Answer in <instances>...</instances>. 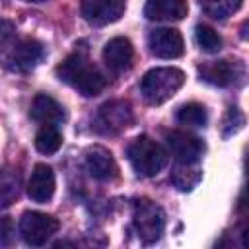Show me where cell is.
I'll return each mask as SVG.
<instances>
[{
    "instance_id": "1",
    "label": "cell",
    "mask_w": 249,
    "mask_h": 249,
    "mask_svg": "<svg viewBox=\"0 0 249 249\" xmlns=\"http://www.w3.org/2000/svg\"><path fill=\"white\" fill-rule=\"evenodd\" d=\"M56 74L64 84H68L86 97L99 95L107 86V80L101 70L84 53H72L70 56H66L58 64Z\"/></svg>"
},
{
    "instance_id": "2",
    "label": "cell",
    "mask_w": 249,
    "mask_h": 249,
    "mask_svg": "<svg viewBox=\"0 0 249 249\" xmlns=\"http://www.w3.org/2000/svg\"><path fill=\"white\" fill-rule=\"evenodd\" d=\"M185 84V72L175 66L152 68L140 80V93L152 105H161L171 99Z\"/></svg>"
},
{
    "instance_id": "3",
    "label": "cell",
    "mask_w": 249,
    "mask_h": 249,
    "mask_svg": "<svg viewBox=\"0 0 249 249\" xmlns=\"http://www.w3.org/2000/svg\"><path fill=\"white\" fill-rule=\"evenodd\" d=\"M128 161L132 163L134 171L142 177L158 175L167 163V152L150 136L142 134L134 138L126 150Z\"/></svg>"
},
{
    "instance_id": "4",
    "label": "cell",
    "mask_w": 249,
    "mask_h": 249,
    "mask_svg": "<svg viewBox=\"0 0 249 249\" xmlns=\"http://www.w3.org/2000/svg\"><path fill=\"white\" fill-rule=\"evenodd\" d=\"M132 226L142 243H146V245L156 243L165 230V214L156 202L142 198L134 204Z\"/></svg>"
},
{
    "instance_id": "5",
    "label": "cell",
    "mask_w": 249,
    "mask_h": 249,
    "mask_svg": "<svg viewBox=\"0 0 249 249\" xmlns=\"http://www.w3.org/2000/svg\"><path fill=\"white\" fill-rule=\"evenodd\" d=\"M56 231H58V220L45 212L27 210L19 220V233L23 241L31 247L45 245Z\"/></svg>"
},
{
    "instance_id": "6",
    "label": "cell",
    "mask_w": 249,
    "mask_h": 249,
    "mask_svg": "<svg viewBox=\"0 0 249 249\" xmlns=\"http://www.w3.org/2000/svg\"><path fill=\"white\" fill-rule=\"evenodd\" d=\"M132 107L124 99H113L99 107L95 115V130L101 134H117L130 126Z\"/></svg>"
},
{
    "instance_id": "7",
    "label": "cell",
    "mask_w": 249,
    "mask_h": 249,
    "mask_svg": "<svg viewBox=\"0 0 249 249\" xmlns=\"http://www.w3.org/2000/svg\"><path fill=\"white\" fill-rule=\"evenodd\" d=\"M45 58V47L35 39H21L18 41L6 56V68L10 72H29Z\"/></svg>"
},
{
    "instance_id": "8",
    "label": "cell",
    "mask_w": 249,
    "mask_h": 249,
    "mask_svg": "<svg viewBox=\"0 0 249 249\" xmlns=\"http://www.w3.org/2000/svg\"><path fill=\"white\" fill-rule=\"evenodd\" d=\"M171 156L179 163H198L204 154V142L185 130H171L165 136Z\"/></svg>"
},
{
    "instance_id": "9",
    "label": "cell",
    "mask_w": 249,
    "mask_h": 249,
    "mask_svg": "<svg viewBox=\"0 0 249 249\" xmlns=\"http://www.w3.org/2000/svg\"><path fill=\"white\" fill-rule=\"evenodd\" d=\"M150 53L158 58H179L185 53L183 35L173 27H158L148 35Z\"/></svg>"
},
{
    "instance_id": "10",
    "label": "cell",
    "mask_w": 249,
    "mask_h": 249,
    "mask_svg": "<svg viewBox=\"0 0 249 249\" xmlns=\"http://www.w3.org/2000/svg\"><path fill=\"white\" fill-rule=\"evenodd\" d=\"M126 8V0H82V16L89 25H107L117 21Z\"/></svg>"
},
{
    "instance_id": "11",
    "label": "cell",
    "mask_w": 249,
    "mask_h": 249,
    "mask_svg": "<svg viewBox=\"0 0 249 249\" xmlns=\"http://www.w3.org/2000/svg\"><path fill=\"white\" fill-rule=\"evenodd\" d=\"M134 58L132 43L126 37H113L103 47V62L113 74H123L130 68Z\"/></svg>"
},
{
    "instance_id": "12",
    "label": "cell",
    "mask_w": 249,
    "mask_h": 249,
    "mask_svg": "<svg viewBox=\"0 0 249 249\" xmlns=\"http://www.w3.org/2000/svg\"><path fill=\"white\" fill-rule=\"evenodd\" d=\"M56 189V179H54V171L47 165V163H37L31 171V177L27 181V196L33 202L45 204L53 198Z\"/></svg>"
},
{
    "instance_id": "13",
    "label": "cell",
    "mask_w": 249,
    "mask_h": 249,
    "mask_svg": "<svg viewBox=\"0 0 249 249\" xmlns=\"http://www.w3.org/2000/svg\"><path fill=\"white\" fill-rule=\"evenodd\" d=\"M86 169L97 181H111L117 177V161L103 146H91L86 152Z\"/></svg>"
},
{
    "instance_id": "14",
    "label": "cell",
    "mask_w": 249,
    "mask_h": 249,
    "mask_svg": "<svg viewBox=\"0 0 249 249\" xmlns=\"http://www.w3.org/2000/svg\"><path fill=\"white\" fill-rule=\"evenodd\" d=\"M187 14V0H148L144 6V16L150 21H181Z\"/></svg>"
},
{
    "instance_id": "15",
    "label": "cell",
    "mask_w": 249,
    "mask_h": 249,
    "mask_svg": "<svg viewBox=\"0 0 249 249\" xmlns=\"http://www.w3.org/2000/svg\"><path fill=\"white\" fill-rule=\"evenodd\" d=\"M198 72H200V78L212 86H220V88H226V86H231L237 76H239V66L235 62H230V60H212V62H204L198 66Z\"/></svg>"
},
{
    "instance_id": "16",
    "label": "cell",
    "mask_w": 249,
    "mask_h": 249,
    "mask_svg": "<svg viewBox=\"0 0 249 249\" xmlns=\"http://www.w3.org/2000/svg\"><path fill=\"white\" fill-rule=\"evenodd\" d=\"M29 117L41 124H56L64 119V109L54 97L47 93H39L31 101Z\"/></svg>"
},
{
    "instance_id": "17",
    "label": "cell",
    "mask_w": 249,
    "mask_h": 249,
    "mask_svg": "<svg viewBox=\"0 0 249 249\" xmlns=\"http://www.w3.org/2000/svg\"><path fill=\"white\" fill-rule=\"evenodd\" d=\"M169 179H171V183H173L175 189L187 193V191H193L200 183L202 171H200V167L196 163H179L177 161V165L173 167Z\"/></svg>"
},
{
    "instance_id": "18",
    "label": "cell",
    "mask_w": 249,
    "mask_h": 249,
    "mask_svg": "<svg viewBox=\"0 0 249 249\" xmlns=\"http://www.w3.org/2000/svg\"><path fill=\"white\" fill-rule=\"evenodd\" d=\"M62 146V134L54 124H43L35 134V148L41 154H54Z\"/></svg>"
},
{
    "instance_id": "19",
    "label": "cell",
    "mask_w": 249,
    "mask_h": 249,
    "mask_svg": "<svg viewBox=\"0 0 249 249\" xmlns=\"http://www.w3.org/2000/svg\"><path fill=\"white\" fill-rule=\"evenodd\" d=\"M243 0H200L202 12L212 19H226L241 8Z\"/></svg>"
},
{
    "instance_id": "20",
    "label": "cell",
    "mask_w": 249,
    "mask_h": 249,
    "mask_svg": "<svg viewBox=\"0 0 249 249\" xmlns=\"http://www.w3.org/2000/svg\"><path fill=\"white\" fill-rule=\"evenodd\" d=\"M175 119H177V123L187 124V126H204L208 121V115H206L204 105L191 101V103H185L177 109Z\"/></svg>"
},
{
    "instance_id": "21",
    "label": "cell",
    "mask_w": 249,
    "mask_h": 249,
    "mask_svg": "<svg viewBox=\"0 0 249 249\" xmlns=\"http://www.w3.org/2000/svg\"><path fill=\"white\" fill-rule=\"evenodd\" d=\"M19 195V173L12 169L0 171V208L10 206Z\"/></svg>"
},
{
    "instance_id": "22",
    "label": "cell",
    "mask_w": 249,
    "mask_h": 249,
    "mask_svg": "<svg viewBox=\"0 0 249 249\" xmlns=\"http://www.w3.org/2000/svg\"><path fill=\"white\" fill-rule=\"evenodd\" d=\"M195 41L208 54H214L222 49V37L218 35V31H214L208 25H196L195 27Z\"/></svg>"
},
{
    "instance_id": "23",
    "label": "cell",
    "mask_w": 249,
    "mask_h": 249,
    "mask_svg": "<svg viewBox=\"0 0 249 249\" xmlns=\"http://www.w3.org/2000/svg\"><path fill=\"white\" fill-rule=\"evenodd\" d=\"M243 123H245L243 113H241L237 107H230L228 113H226V117H224V121H222L224 136H231V134H235V132L243 126Z\"/></svg>"
},
{
    "instance_id": "24",
    "label": "cell",
    "mask_w": 249,
    "mask_h": 249,
    "mask_svg": "<svg viewBox=\"0 0 249 249\" xmlns=\"http://www.w3.org/2000/svg\"><path fill=\"white\" fill-rule=\"evenodd\" d=\"M14 35H16L14 23L10 19H6V18H0V51H4L12 43Z\"/></svg>"
},
{
    "instance_id": "25",
    "label": "cell",
    "mask_w": 249,
    "mask_h": 249,
    "mask_svg": "<svg viewBox=\"0 0 249 249\" xmlns=\"http://www.w3.org/2000/svg\"><path fill=\"white\" fill-rule=\"evenodd\" d=\"M14 241V224L8 218H0V249L12 245Z\"/></svg>"
},
{
    "instance_id": "26",
    "label": "cell",
    "mask_w": 249,
    "mask_h": 249,
    "mask_svg": "<svg viewBox=\"0 0 249 249\" xmlns=\"http://www.w3.org/2000/svg\"><path fill=\"white\" fill-rule=\"evenodd\" d=\"M23 2H33V4H41V2H47V0H23Z\"/></svg>"
}]
</instances>
